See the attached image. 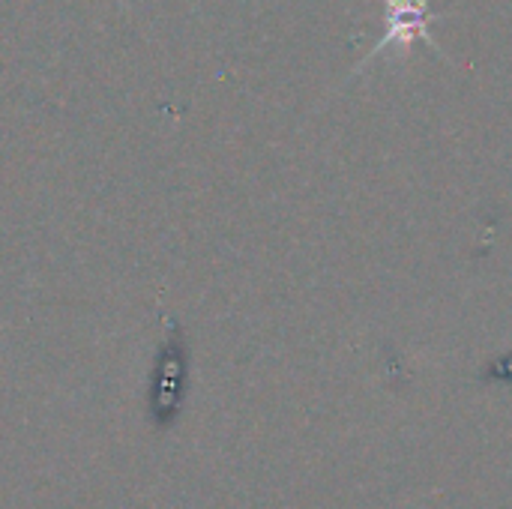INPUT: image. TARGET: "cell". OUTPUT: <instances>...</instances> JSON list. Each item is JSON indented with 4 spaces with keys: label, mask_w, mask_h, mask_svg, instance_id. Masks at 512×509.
Instances as JSON below:
<instances>
[{
    "label": "cell",
    "mask_w": 512,
    "mask_h": 509,
    "mask_svg": "<svg viewBox=\"0 0 512 509\" xmlns=\"http://www.w3.org/2000/svg\"><path fill=\"white\" fill-rule=\"evenodd\" d=\"M189 396V342L177 321H168V336L162 339L153 372H150V396L147 417L159 432H168L183 417V405Z\"/></svg>",
    "instance_id": "obj_1"
},
{
    "label": "cell",
    "mask_w": 512,
    "mask_h": 509,
    "mask_svg": "<svg viewBox=\"0 0 512 509\" xmlns=\"http://www.w3.org/2000/svg\"><path fill=\"white\" fill-rule=\"evenodd\" d=\"M387 6V30L384 36L369 48L366 60L369 63L375 54H381L384 48H399V51H408L417 39L429 42L435 51H441V45L429 36L426 24H429V0H384Z\"/></svg>",
    "instance_id": "obj_2"
},
{
    "label": "cell",
    "mask_w": 512,
    "mask_h": 509,
    "mask_svg": "<svg viewBox=\"0 0 512 509\" xmlns=\"http://www.w3.org/2000/svg\"><path fill=\"white\" fill-rule=\"evenodd\" d=\"M480 381L483 384H512V351L507 354H501V357H495V360H489L483 369H480Z\"/></svg>",
    "instance_id": "obj_3"
}]
</instances>
